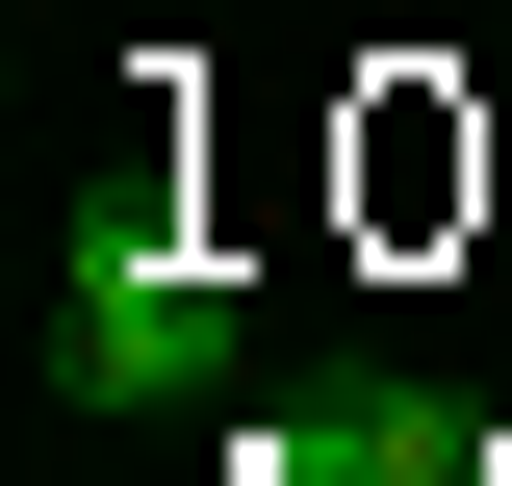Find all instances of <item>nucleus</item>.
<instances>
[{
	"instance_id": "obj_2",
	"label": "nucleus",
	"mask_w": 512,
	"mask_h": 486,
	"mask_svg": "<svg viewBox=\"0 0 512 486\" xmlns=\"http://www.w3.org/2000/svg\"><path fill=\"white\" fill-rule=\"evenodd\" d=\"M231 486H487V435H461L436 384H384V359H359V384H282Z\"/></svg>"
},
{
	"instance_id": "obj_1",
	"label": "nucleus",
	"mask_w": 512,
	"mask_h": 486,
	"mask_svg": "<svg viewBox=\"0 0 512 486\" xmlns=\"http://www.w3.org/2000/svg\"><path fill=\"white\" fill-rule=\"evenodd\" d=\"M231 359H256V282L205 231H154V205H103L77 282H52V384H77V410H205Z\"/></svg>"
}]
</instances>
